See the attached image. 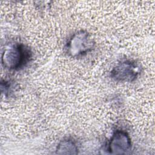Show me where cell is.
Segmentation results:
<instances>
[{
	"label": "cell",
	"instance_id": "7a4b0ae2",
	"mask_svg": "<svg viewBox=\"0 0 155 155\" xmlns=\"http://www.w3.org/2000/svg\"><path fill=\"white\" fill-rule=\"evenodd\" d=\"M95 42L91 35L85 30H80L74 33L65 45L66 53L72 58H80L92 51Z\"/></svg>",
	"mask_w": 155,
	"mask_h": 155
},
{
	"label": "cell",
	"instance_id": "6da1fadb",
	"mask_svg": "<svg viewBox=\"0 0 155 155\" xmlns=\"http://www.w3.org/2000/svg\"><path fill=\"white\" fill-rule=\"evenodd\" d=\"M31 55L29 48L24 44H12L4 49L1 56V62L4 68L16 70L29 61Z\"/></svg>",
	"mask_w": 155,
	"mask_h": 155
},
{
	"label": "cell",
	"instance_id": "5b68a950",
	"mask_svg": "<svg viewBox=\"0 0 155 155\" xmlns=\"http://www.w3.org/2000/svg\"><path fill=\"white\" fill-rule=\"evenodd\" d=\"M56 153L59 154H76L78 153V147L73 139H64L58 144Z\"/></svg>",
	"mask_w": 155,
	"mask_h": 155
},
{
	"label": "cell",
	"instance_id": "3957f363",
	"mask_svg": "<svg viewBox=\"0 0 155 155\" xmlns=\"http://www.w3.org/2000/svg\"><path fill=\"white\" fill-rule=\"evenodd\" d=\"M140 73V67L133 60H124L111 69L110 76L113 80L120 82H131L136 80Z\"/></svg>",
	"mask_w": 155,
	"mask_h": 155
},
{
	"label": "cell",
	"instance_id": "277c9868",
	"mask_svg": "<svg viewBox=\"0 0 155 155\" xmlns=\"http://www.w3.org/2000/svg\"><path fill=\"white\" fill-rule=\"evenodd\" d=\"M131 147V140L128 133L117 130L112 134L108 141L107 150L110 154H124L128 153Z\"/></svg>",
	"mask_w": 155,
	"mask_h": 155
}]
</instances>
